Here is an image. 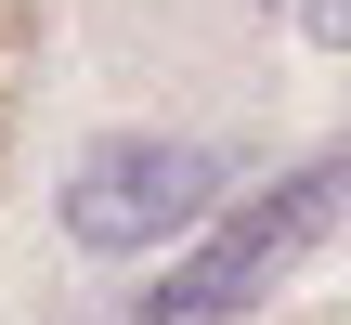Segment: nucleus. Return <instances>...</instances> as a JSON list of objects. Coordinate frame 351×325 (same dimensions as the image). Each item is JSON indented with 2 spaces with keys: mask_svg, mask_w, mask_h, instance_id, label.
<instances>
[{
  "mask_svg": "<svg viewBox=\"0 0 351 325\" xmlns=\"http://www.w3.org/2000/svg\"><path fill=\"white\" fill-rule=\"evenodd\" d=\"M339 234H351V130L313 143V156H287V169H261V182L130 300V325H247V313H274L287 274L326 261Z\"/></svg>",
  "mask_w": 351,
  "mask_h": 325,
  "instance_id": "obj_2",
  "label": "nucleus"
},
{
  "mask_svg": "<svg viewBox=\"0 0 351 325\" xmlns=\"http://www.w3.org/2000/svg\"><path fill=\"white\" fill-rule=\"evenodd\" d=\"M104 325H130V313H104Z\"/></svg>",
  "mask_w": 351,
  "mask_h": 325,
  "instance_id": "obj_4",
  "label": "nucleus"
},
{
  "mask_svg": "<svg viewBox=\"0 0 351 325\" xmlns=\"http://www.w3.org/2000/svg\"><path fill=\"white\" fill-rule=\"evenodd\" d=\"M287 26H300L313 52H351V0H287Z\"/></svg>",
  "mask_w": 351,
  "mask_h": 325,
  "instance_id": "obj_3",
  "label": "nucleus"
},
{
  "mask_svg": "<svg viewBox=\"0 0 351 325\" xmlns=\"http://www.w3.org/2000/svg\"><path fill=\"white\" fill-rule=\"evenodd\" d=\"M247 182H261V169H247L234 143L169 130V117H117V130H91V143L52 169V234H65V261H91V274H169Z\"/></svg>",
  "mask_w": 351,
  "mask_h": 325,
  "instance_id": "obj_1",
  "label": "nucleus"
}]
</instances>
